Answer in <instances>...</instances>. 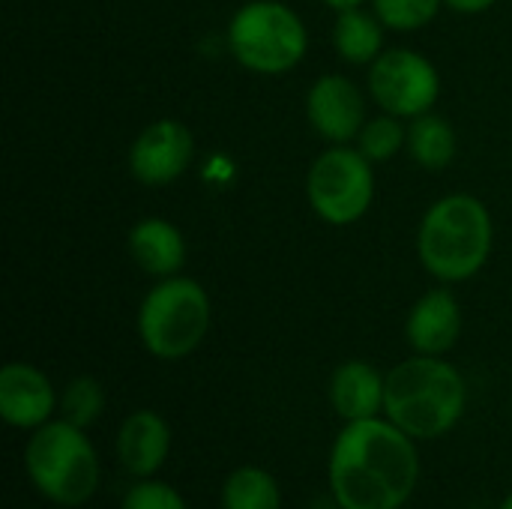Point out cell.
<instances>
[{
	"mask_svg": "<svg viewBox=\"0 0 512 509\" xmlns=\"http://www.w3.org/2000/svg\"><path fill=\"white\" fill-rule=\"evenodd\" d=\"M339 509H402L420 483L417 441L387 417L345 423L327 462Z\"/></svg>",
	"mask_w": 512,
	"mask_h": 509,
	"instance_id": "1",
	"label": "cell"
},
{
	"mask_svg": "<svg viewBox=\"0 0 512 509\" xmlns=\"http://www.w3.org/2000/svg\"><path fill=\"white\" fill-rule=\"evenodd\" d=\"M495 222L471 192H450L429 204L417 228V258L441 285L471 282L492 258Z\"/></svg>",
	"mask_w": 512,
	"mask_h": 509,
	"instance_id": "2",
	"label": "cell"
},
{
	"mask_svg": "<svg viewBox=\"0 0 512 509\" xmlns=\"http://www.w3.org/2000/svg\"><path fill=\"white\" fill-rule=\"evenodd\" d=\"M468 408L465 375L447 357L414 354L387 372L384 417L414 441L444 438Z\"/></svg>",
	"mask_w": 512,
	"mask_h": 509,
	"instance_id": "3",
	"label": "cell"
},
{
	"mask_svg": "<svg viewBox=\"0 0 512 509\" xmlns=\"http://www.w3.org/2000/svg\"><path fill=\"white\" fill-rule=\"evenodd\" d=\"M24 471L33 489L57 507H84L93 501L102 480L99 453L87 429H78L63 417L30 432Z\"/></svg>",
	"mask_w": 512,
	"mask_h": 509,
	"instance_id": "4",
	"label": "cell"
},
{
	"mask_svg": "<svg viewBox=\"0 0 512 509\" xmlns=\"http://www.w3.org/2000/svg\"><path fill=\"white\" fill-rule=\"evenodd\" d=\"M210 324L213 303L207 288L183 273L156 279V285L144 294L135 318L144 351L165 363L192 357L204 345Z\"/></svg>",
	"mask_w": 512,
	"mask_h": 509,
	"instance_id": "5",
	"label": "cell"
},
{
	"mask_svg": "<svg viewBox=\"0 0 512 509\" xmlns=\"http://www.w3.org/2000/svg\"><path fill=\"white\" fill-rule=\"evenodd\" d=\"M231 57L255 75H285L309 51L303 18L282 0H249L228 21Z\"/></svg>",
	"mask_w": 512,
	"mask_h": 509,
	"instance_id": "6",
	"label": "cell"
},
{
	"mask_svg": "<svg viewBox=\"0 0 512 509\" xmlns=\"http://www.w3.org/2000/svg\"><path fill=\"white\" fill-rule=\"evenodd\" d=\"M306 198L321 222L333 228L357 225L375 201V162L357 144H330L309 165Z\"/></svg>",
	"mask_w": 512,
	"mask_h": 509,
	"instance_id": "7",
	"label": "cell"
},
{
	"mask_svg": "<svg viewBox=\"0 0 512 509\" xmlns=\"http://www.w3.org/2000/svg\"><path fill=\"white\" fill-rule=\"evenodd\" d=\"M366 90L381 111L414 120L426 111H435L441 96V72L414 48H387L369 66Z\"/></svg>",
	"mask_w": 512,
	"mask_h": 509,
	"instance_id": "8",
	"label": "cell"
},
{
	"mask_svg": "<svg viewBox=\"0 0 512 509\" xmlns=\"http://www.w3.org/2000/svg\"><path fill=\"white\" fill-rule=\"evenodd\" d=\"M195 159V135L183 120L162 117L144 126L129 144V174L141 186L177 183Z\"/></svg>",
	"mask_w": 512,
	"mask_h": 509,
	"instance_id": "9",
	"label": "cell"
},
{
	"mask_svg": "<svg viewBox=\"0 0 512 509\" xmlns=\"http://www.w3.org/2000/svg\"><path fill=\"white\" fill-rule=\"evenodd\" d=\"M306 120L327 144H354L366 126V93L348 75L324 72L306 93Z\"/></svg>",
	"mask_w": 512,
	"mask_h": 509,
	"instance_id": "10",
	"label": "cell"
},
{
	"mask_svg": "<svg viewBox=\"0 0 512 509\" xmlns=\"http://www.w3.org/2000/svg\"><path fill=\"white\" fill-rule=\"evenodd\" d=\"M60 393L33 363H6L0 369V417L6 426L33 432L54 420Z\"/></svg>",
	"mask_w": 512,
	"mask_h": 509,
	"instance_id": "11",
	"label": "cell"
},
{
	"mask_svg": "<svg viewBox=\"0 0 512 509\" xmlns=\"http://www.w3.org/2000/svg\"><path fill=\"white\" fill-rule=\"evenodd\" d=\"M462 336V306L453 285H435L411 306L405 318V342L414 354L447 357Z\"/></svg>",
	"mask_w": 512,
	"mask_h": 509,
	"instance_id": "12",
	"label": "cell"
},
{
	"mask_svg": "<svg viewBox=\"0 0 512 509\" xmlns=\"http://www.w3.org/2000/svg\"><path fill=\"white\" fill-rule=\"evenodd\" d=\"M117 462L135 480H150L162 471L171 453V426L159 411H132L117 429Z\"/></svg>",
	"mask_w": 512,
	"mask_h": 509,
	"instance_id": "13",
	"label": "cell"
},
{
	"mask_svg": "<svg viewBox=\"0 0 512 509\" xmlns=\"http://www.w3.org/2000/svg\"><path fill=\"white\" fill-rule=\"evenodd\" d=\"M384 393L387 375L369 360H345L342 366H336L327 387L330 408L342 423L384 417Z\"/></svg>",
	"mask_w": 512,
	"mask_h": 509,
	"instance_id": "14",
	"label": "cell"
},
{
	"mask_svg": "<svg viewBox=\"0 0 512 509\" xmlns=\"http://www.w3.org/2000/svg\"><path fill=\"white\" fill-rule=\"evenodd\" d=\"M129 255L135 261V267L153 279H168V276H180V270L186 267V237L183 231L162 219V216H144L129 228L126 237Z\"/></svg>",
	"mask_w": 512,
	"mask_h": 509,
	"instance_id": "15",
	"label": "cell"
},
{
	"mask_svg": "<svg viewBox=\"0 0 512 509\" xmlns=\"http://www.w3.org/2000/svg\"><path fill=\"white\" fill-rule=\"evenodd\" d=\"M387 27L372 9H345L336 12L333 24V48L336 54L351 66H372L387 48H384Z\"/></svg>",
	"mask_w": 512,
	"mask_h": 509,
	"instance_id": "16",
	"label": "cell"
},
{
	"mask_svg": "<svg viewBox=\"0 0 512 509\" xmlns=\"http://www.w3.org/2000/svg\"><path fill=\"white\" fill-rule=\"evenodd\" d=\"M411 159L423 168V171H444L456 162L459 153V138L453 123L438 114V111H426L414 120H408V147Z\"/></svg>",
	"mask_w": 512,
	"mask_h": 509,
	"instance_id": "17",
	"label": "cell"
},
{
	"mask_svg": "<svg viewBox=\"0 0 512 509\" xmlns=\"http://www.w3.org/2000/svg\"><path fill=\"white\" fill-rule=\"evenodd\" d=\"M222 509H282V489L270 471L240 465L222 483Z\"/></svg>",
	"mask_w": 512,
	"mask_h": 509,
	"instance_id": "18",
	"label": "cell"
},
{
	"mask_svg": "<svg viewBox=\"0 0 512 509\" xmlns=\"http://www.w3.org/2000/svg\"><path fill=\"white\" fill-rule=\"evenodd\" d=\"M357 150L369 159V162H390L396 159L405 147H408V120L381 111L378 117L366 120V126L357 135Z\"/></svg>",
	"mask_w": 512,
	"mask_h": 509,
	"instance_id": "19",
	"label": "cell"
},
{
	"mask_svg": "<svg viewBox=\"0 0 512 509\" xmlns=\"http://www.w3.org/2000/svg\"><path fill=\"white\" fill-rule=\"evenodd\" d=\"M57 414L78 426V429H90L93 423H99V417L105 414V390L96 378L90 375H78L72 378L63 390H60V402H57Z\"/></svg>",
	"mask_w": 512,
	"mask_h": 509,
	"instance_id": "20",
	"label": "cell"
},
{
	"mask_svg": "<svg viewBox=\"0 0 512 509\" xmlns=\"http://www.w3.org/2000/svg\"><path fill=\"white\" fill-rule=\"evenodd\" d=\"M369 3L372 12L384 21V27L396 33H417L429 27L444 9V0H369Z\"/></svg>",
	"mask_w": 512,
	"mask_h": 509,
	"instance_id": "21",
	"label": "cell"
},
{
	"mask_svg": "<svg viewBox=\"0 0 512 509\" xmlns=\"http://www.w3.org/2000/svg\"><path fill=\"white\" fill-rule=\"evenodd\" d=\"M120 509H189L186 507V501H183V495L174 489V486H168V483H162V480H138L129 492H126V498H123V504Z\"/></svg>",
	"mask_w": 512,
	"mask_h": 509,
	"instance_id": "22",
	"label": "cell"
},
{
	"mask_svg": "<svg viewBox=\"0 0 512 509\" xmlns=\"http://www.w3.org/2000/svg\"><path fill=\"white\" fill-rule=\"evenodd\" d=\"M495 3L498 0H444V6L459 15H480V12H489Z\"/></svg>",
	"mask_w": 512,
	"mask_h": 509,
	"instance_id": "23",
	"label": "cell"
},
{
	"mask_svg": "<svg viewBox=\"0 0 512 509\" xmlns=\"http://www.w3.org/2000/svg\"><path fill=\"white\" fill-rule=\"evenodd\" d=\"M324 6H330L333 12H345V9H357V6H363L366 0H321Z\"/></svg>",
	"mask_w": 512,
	"mask_h": 509,
	"instance_id": "24",
	"label": "cell"
},
{
	"mask_svg": "<svg viewBox=\"0 0 512 509\" xmlns=\"http://www.w3.org/2000/svg\"><path fill=\"white\" fill-rule=\"evenodd\" d=\"M501 509H512V492L504 498V504H501Z\"/></svg>",
	"mask_w": 512,
	"mask_h": 509,
	"instance_id": "25",
	"label": "cell"
}]
</instances>
